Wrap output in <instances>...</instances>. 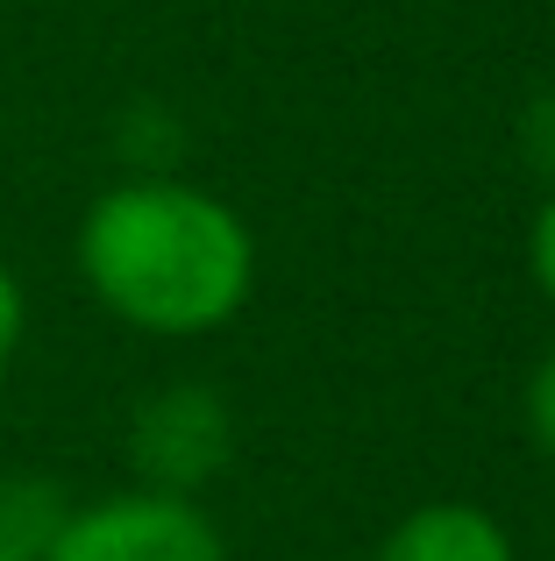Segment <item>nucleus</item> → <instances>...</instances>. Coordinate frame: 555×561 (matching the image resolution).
<instances>
[{"mask_svg":"<svg viewBox=\"0 0 555 561\" xmlns=\"http://www.w3.org/2000/svg\"><path fill=\"white\" fill-rule=\"evenodd\" d=\"M79 271L114 320L143 334H207L242 313L257 277L250 228L214 192L136 179L86 206Z\"/></svg>","mask_w":555,"mask_h":561,"instance_id":"nucleus-1","label":"nucleus"},{"mask_svg":"<svg viewBox=\"0 0 555 561\" xmlns=\"http://www.w3.org/2000/svg\"><path fill=\"white\" fill-rule=\"evenodd\" d=\"M36 561H228V548L193 497L122 491L86 512H65Z\"/></svg>","mask_w":555,"mask_h":561,"instance_id":"nucleus-2","label":"nucleus"},{"mask_svg":"<svg viewBox=\"0 0 555 561\" xmlns=\"http://www.w3.org/2000/svg\"><path fill=\"white\" fill-rule=\"evenodd\" d=\"M236 448V426H228V405L200 383H179V391L150 398L136 412V469L150 477V491L185 497L193 483H207L214 469Z\"/></svg>","mask_w":555,"mask_h":561,"instance_id":"nucleus-3","label":"nucleus"},{"mask_svg":"<svg viewBox=\"0 0 555 561\" xmlns=\"http://www.w3.org/2000/svg\"><path fill=\"white\" fill-rule=\"evenodd\" d=\"M377 561H513V540L491 512L442 497V505L406 512L392 526V540L377 548Z\"/></svg>","mask_w":555,"mask_h":561,"instance_id":"nucleus-4","label":"nucleus"},{"mask_svg":"<svg viewBox=\"0 0 555 561\" xmlns=\"http://www.w3.org/2000/svg\"><path fill=\"white\" fill-rule=\"evenodd\" d=\"M528 426H534V440L555 455V356L528 377Z\"/></svg>","mask_w":555,"mask_h":561,"instance_id":"nucleus-5","label":"nucleus"},{"mask_svg":"<svg viewBox=\"0 0 555 561\" xmlns=\"http://www.w3.org/2000/svg\"><path fill=\"white\" fill-rule=\"evenodd\" d=\"M528 263H534V285L555 299V192H548V206L534 214V234H528Z\"/></svg>","mask_w":555,"mask_h":561,"instance_id":"nucleus-6","label":"nucleus"},{"mask_svg":"<svg viewBox=\"0 0 555 561\" xmlns=\"http://www.w3.org/2000/svg\"><path fill=\"white\" fill-rule=\"evenodd\" d=\"M22 320H29V306H22V285H14V271L0 263V370H8V356L22 348Z\"/></svg>","mask_w":555,"mask_h":561,"instance_id":"nucleus-7","label":"nucleus"},{"mask_svg":"<svg viewBox=\"0 0 555 561\" xmlns=\"http://www.w3.org/2000/svg\"><path fill=\"white\" fill-rule=\"evenodd\" d=\"M0 519H8V469H0Z\"/></svg>","mask_w":555,"mask_h":561,"instance_id":"nucleus-8","label":"nucleus"},{"mask_svg":"<svg viewBox=\"0 0 555 561\" xmlns=\"http://www.w3.org/2000/svg\"><path fill=\"white\" fill-rule=\"evenodd\" d=\"M0 561H29V554H14V548H0Z\"/></svg>","mask_w":555,"mask_h":561,"instance_id":"nucleus-9","label":"nucleus"}]
</instances>
